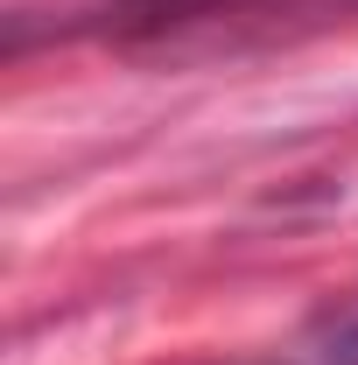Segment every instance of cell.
<instances>
[{"label": "cell", "mask_w": 358, "mask_h": 365, "mask_svg": "<svg viewBox=\"0 0 358 365\" xmlns=\"http://www.w3.org/2000/svg\"><path fill=\"white\" fill-rule=\"evenodd\" d=\"M302 365H358V288L323 302L302 330Z\"/></svg>", "instance_id": "obj_1"}]
</instances>
